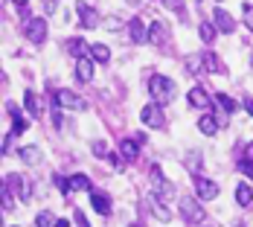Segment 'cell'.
<instances>
[{
	"mask_svg": "<svg viewBox=\"0 0 253 227\" xmlns=\"http://www.w3.org/2000/svg\"><path fill=\"white\" fill-rule=\"evenodd\" d=\"M128 227H140V225H128Z\"/></svg>",
	"mask_w": 253,
	"mask_h": 227,
	"instance_id": "obj_48",
	"label": "cell"
},
{
	"mask_svg": "<svg viewBox=\"0 0 253 227\" xmlns=\"http://www.w3.org/2000/svg\"><path fill=\"white\" fill-rule=\"evenodd\" d=\"M215 108H218L215 117H218V123H221V128H224L227 126V117L239 108V102L233 99V96H227V93H218V96H215Z\"/></svg>",
	"mask_w": 253,
	"mask_h": 227,
	"instance_id": "obj_9",
	"label": "cell"
},
{
	"mask_svg": "<svg viewBox=\"0 0 253 227\" xmlns=\"http://www.w3.org/2000/svg\"><path fill=\"white\" fill-rule=\"evenodd\" d=\"M192 186H195V198H201V201H212L221 192L215 181H210V178H204V175H192Z\"/></svg>",
	"mask_w": 253,
	"mask_h": 227,
	"instance_id": "obj_3",
	"label": "cell"
},
{
	"mask_svg": "<svg viewBox=\"0 0 253 227\" xmlns=\"http://www.w3.org/2000/svg\"><path fill=\"white\" fill-rule=\"evenodd\" d=\"M218 3H224V0H218Z\"/></svg>",
	"mask_w": 253,
	"mask_h": 227,
	"instance_id": "obj_49",
	"label": "cell"
},
{
	"mask_svg": "<svg viewBox=\"0 0 253 227\" xmlns=\"http://www.w3.org/2000/svg\"><path fill=\"white\" fill-rule=\"evenodd\" d=\"M186 99H189L192 108H210V105H212V99L207 96V91H204L201 85H198V88H192V91L186 93Z\"/></svg>",
	"mask_w": 253,
	"mask_h": 227,
	"instance_id": "obj_19",
	"label": "cell"
},
{
	"mask_svg": "<svg viewBox=\"0 0 253 227\" xmlns=\"http://www.w3.org/2000/svg\"><path fill=\"white\" fill-rule=\"evenodd\" d=\"M90 151H93V157H108V143H102V140H96V143L90 146Z\"/></svg>",
	"mask_w": 253,
	"mask_h": 227,
	"instance_id": "obj_34",
	"label": "cell"
},
{
	"mask_svg": "<svg viewBox=\"0 0 253 227\" xmlns=\"http://www.w3.org/2000/svg\"><path fill=\"white\" fill-rule=\"evenodd\" d=\"M120 154L126 157L128 163H131V160H137V157H140V140H137V137H134V140L126 137V140L120 143Z\"/></svg>",
	"mask_w": 253,
	"mask_h": 227,
	"instance_id": "obj_20",
	"label": "cell"
},
{
	"mask_svg": "<svg viewBox=\"0 0 253 227\" xmlns=\"http://www.w3.org/2000/svg\"><path fill=\"white\" fill-rule=\"evenodd\" d=\"M239 172L253 178V143H248V146H245V154L239 157Z\"/></svg>",
	"mask_w": 253,
	"mask_h": 227,
	"instance_id": "obj_21",
	"label": "cell"
},
{
	"mask_svg": "<svg viewBox=\"0 0 253 227\" xmlns=\"http://www.w3.org/2000/svg\"><path fill=\"white\" fill-rule=\"evenodd\" d=\"M55 9H58V6H55V0H44V12H47V15H52Z\"/></svg>",
	"mask_w": 253,
	"mask_h": 227,
	"instance_id": "obj_41",
	"label": "cell"
},
{
	"mask_svg": "<svg viewBox=\"0 0 253 227\" xmlns=\"http://www.w3.org/2000/svg\"><path fill=\"white\" fill-rule=\"evenodd\" d=\"M55 222H58V216H52L50 210H44V213L35 216V227H55Z\"/></svg>",
	"mask_w": 253,
	"mask_h": 227,
	"instance_id": "obj_28",
	"label": "cell"
},
{
	"mask_svg": "<svg viewBox=\"0 0 253 227\" xmlns=\"http://www.w3.org/2000/svg\"><path fill=\"white\" fill-rule=\"evenodd\" d=\"M201 61H204V70H207V73H215V76L224 73V64H221V58H218L212 50H204V52H201Z\"/></svg>",
	"mask_w": 253,
	"mask_h": 227,
	"instance_id": "obj_16",
	"label": "cell"
},
{
	"mask_svg": "<svg viewBox=\"0 0 253 227\" xmlns=\"http://www.w3.org/2000/svg\"><path fill=\"white\" fill-rule=\"evenodd\" d=\"M12 3H15V6H21V9H26V3H29V0H12Z\"/></svg>",
	"mask_w": 253,
	"mask_h": 227,
	"instance_id": "obj_44",
	"label": "cell"
},
{
	"mask_svg": "<svg viewBox=\"0 0 253 227\" xmlns=\"http://www.w3.org/2000/svg\"><path fill=\"white\" fill-rule=\"evenodd\" d=\"M90 204H93V210L99 213V216H111V198L99 192V189H90Z\"/></svg>",
	"mask_w": 253,
	"mask_h": 227,
	"instance_id": "obj_17",
	"label": "cell"
},
{
	"mask_svg": "<svg viewBox=\"0 0 253 227\" xmlns=\"http://www.w3.org/2000/svg\"><path fill=\"white\" fill-rule=\"evenodd\" d=\"M186 70H189V73H201L204 61H201V58H186Z\"/></svg>",
	"mask_w": 253,
	"mask_h": 227,
	"instance_id": "obj_35",
	"label": "cell"
},
{
	"mask_svg": "<svg viewBox=\"0 0 253 227\" xmlns=\"http://www.w3.org/2000/svg\"><path fill=\"white\" fill-rule=\"evenodd\" d=\"M126 29H128V35H131L134 44H146V41H149V29H146V24H143L140 18H131L126 24Z\"/></svg>",
	"mask_w": 253,
	"mask_h": 227,
	"instance_id": "obj_10",
	"label": "cell"
},
{
	"mask_svg": "<svg viewBox=\"0 0 253 227\" xmlns=\"http://www.w3.org/2000/svg\"><path fill=\"white\" fill-rule=\"evenodd\" d=\"M12 137H15V134H6V137H3V154H9V146H12Z\"/></svg>",
	"mask_w": 253,
	"mask_h": 227,
	"instance_id": "obj_40",
	"label": "cell"
},
{
	"mask_svg": "<svg viewBox=\"0 0 253 227\" xmlns=\"http://www.w3.org/2000/svg\"><path fill=\"white\" fill-rule=\"evenodd\" d=\"M73 216H76V227H90V225H87V216H84L82 210H76Z\"/></svg>",
	"mask_w": 253,
	"mask_h": 227,
	"instance_id": "obj_37",
	"label": "cell"
},
{
	"mask_svg": "<svg viewBox=\"0 0 253 227\" xmlns=\"http://www.w3.org/2000/svg\"><path fill=\"white\" fill-rule=\"evenodd\" d=\"M90 58H93L96 64H108V61H111V47H105V44H93V47H90Z\"/></svg>",
	"mask_w": 253,
	"mask_h": 227,
	"instance_id": "obj_26",
	"label": "cell"
},
{
	"mask_svg": "<svg viewBox=\"0 0 253 227\" xmlns=\"http://www.w3.org/2000/svg\"><path fill=\"white\" fill-rule=\"evenodd\" d=\"M152 192L157 201H172L175 198V181H169V178H163V172H160V166L154 163L152 166Z\"/></svg>",
	"mask_w": 253,
	"mask_h": 227,
	"instance_id": "obj_2",
	"label": "cell"
},
{
	"mask_svg": "<svg viewBox=\"0 0 253 227\" xmlns=\"http://www.w3.org/2000/svg\"><path fill=\"white\" fill-rule=\"evenodd\" d=\"M24 108H26V114H29L32 120L41 114V102H38V96H35V91H26L24 93Z\"/></svg>",
	"mask_w": 253,
	"mask_h": 227,
	"instance_id": "obj_23",
	"label": "cell"
},
{
	"mask_svg": "<svg viewBox=\"0 0 253 227\" xmlns=\"http://www.w3.org/2000/svg\"><path fill=\"white\" fill-rule=\"evenodd\" d=\"M233 227H248V225H245V222H236V225H233Z\"/></svg>",
	"mask_w": 253,
	"mask_h": 227,
	"instance_id": "obj_46",
	"label": "cell"
},
{
	"mask_svg": "<svg viewBox=\"0 0 253 227\" xmlns=\"http://www.w3.org/2000/svg\"><path fill=\"white\" fill-rule=\"evenodd\" d=\"M93 58L90 55H84V58H76V79L79 82H90L93 79Z\"/></svg>",
	"mask_w": 253,
	"mask_h": 227,
	"instance_id": "obj_15",
	"label": "cell"
},
{
	"mask_svg": "<svg viewBox=\"0 0 253 227\" xmlns=\"http://www.w3.org/2000/svg\"><path fill=\"white\" fill-rule=\"evenodd\" d=\"M236 204H239V207H251L253 204V189L248 183H239V186H236Z\"/></svg>",
	"mask_w": 253,
	"mask_h": 227,
	"instance_id": "obj_25",
	"label": "cell"
},
{
	"mask_svg": "<svg viewBox=\"0 0 253 227\" xmlns=\"http://www.w3.org/2000/svg\"><path fill=\"white\" fill-rule=\"evenodd\" d=\"M12 207H15V201H12V198H9V186H6V183H3V210H6V213H9V210H12Z\"/></svg>",
	"mask_w": 253,
	"mask_h": 227,
	"instance_id": "obj_36",
	"label": "cell"
},
{
	"mask_svg": "<svg viewBox=\"0 0 253 227\" xmlns=\"http://www.w3.org/2000/svg\"><path fill=\"white\" fill-rule=\"evenodd\" d=\"M242 105H245V111L253 117V99H251V96H245V102H242Z\"/></svg>",
	"mask_w": 253,
	"mask_h": 227,
	"instance_id": "obj_42",
	"label": "cell"
},
{
	"mask_svg": "<svg viewBox=\"0 0 253 227\" xmlns=\"http://www.w3.org/2000/svg\"><path fill=\"white\" fill-rule=\"evenodd\" d=\"M152 207H154V216H157V222H169V219H172V213L166 210V204L157 201L154 195H152Z\"/></svg>",
	"mask_w": 253,
	"mask_h": 227,
	"instance_id": "obj_29",
	"label": "cell"
},
{
	"mask_svg": "<svg viewBox=\"0 0 253 227\" xmlns=\"http://www.w3.org/2000/svg\"><path fill=\"white\" fill-rule=\"evenodd\" d=\"M140 123H143L146 128H163V126H166V114H163V105H157V102L146 105V108L140 111Z\"/></svg>",
	"mask_w": 253,
	"mask_h": 227,
	"instance_id": "obj_4",
	"label": "cell"
},
{
	"mask_svg": "<svg viewBox=\"0 0 253 227\" xmlns=\"http://www.w3.org/2000/svg\"><path fill=\"white\" fill-rule=\"evenodd\" d=\"M149 93H152V99L157 102V105H169V102L175 99V93H177V85L169 79V76L154 73L152 79H149Z\"/></svg>",
	"mask_w": 253,
	"mask_h": 227,
	"instance_id": "obj_1",
	"label": "cell"
},
{
	"mask_svg": "<svg viewBox=\"0 0 253 227\" xmlns=\"http://www.w3.org/2000/svg\"><path fill=\"white\" fill-rule=\"evenodd\" d=\"M21 160H24L26 166L41 163V149H38V146H21Z\"/></svg>",
	"mask_w": 253,
	"mask_h": 227,
	"instance_id": "obj_24",
	"label": "cell"
},
{
	"mask_svg": "<svg viewBox=\"0 0 253 227\" xmlns=\"http://www.w3.org/2000/svg\"><path fill=\"white\" fill-rule=\"evenodd\" d=\"M52 99L58 102L61 108H70V111H84V102L82 96H76L73 91H67V88H58L55 93H52Z\"/></svg>",
	"mask_w": 253,
	"mask_h": 227,
	"instance_id": "obj_8",
	"label": "cell"
},
{
	"mask_svg": "<svg viewBox=\"0 0 253 227\" xmlns=\"http://www.w3.org/2000/svg\"><path fill=\"white\" fill-rule=\"evenodd\" d=\"M52 183H55V186L61 189V195H73V183H70L67 178H61V175H58V172L52 175Z\"/></svg>",
	"mask_w": 253,
	"mask_h": 227,
	"instance_id": "obj_30",
	"label": "cell"
},
{
	"mask_svg": "<svg viewBox=\"0 0 253 227\" xmlns=\"http://www.w3.org/2000/svg\"><path fill=\"white\" fill-rule=\"evenodd\" d=\"M70 183H73V192H82V189H84V192H90V189H93V186H90V178L82 175V172L70 178Z\"/></svg>",
	"mask_w": 253,
	"mask_h": 227,
	"instance_id": "obj_27",
	"label": "cell"
},
{
	"mask_svg": "<svg viewBox=\"0 0 253 227\" xmlns=\"http://www.w3.org/2000/svg\"><path fill=\"white\" fill-rule=\"evenodd\" d=\"M212 21H215V26L224 32V35H230V32H236V21L230 18L227 12L221 9V6H215V12H212Z\"/></svg>",
	"mask_w": 253,
	"mask_h": 227,
	"instance_id": "obj_13",
	"label": "cell"
},
{
	"mask_svg": "<svg viewBox=\"0 0 253 227\" xmlns=\"http://www.w3.org/2000/svg\"><path fill=\"white\" fill-rule=\"evenodd\" d=\"M242 21H245V29L253 32V3H242Z\"/></svg>",
	"mask_w": 253,
	"mask_h": 227,
	"instance_id": "obj_31",
	"label": "cell"
},
{
	"mask_svg": "<svg viewBox=\"0 0 253 227\" xmlns=\"http://www.w3.org/2000/svg\"><path fill=\"white\" fill-rule=\"evenodd\" d=\"M90 47H93V44H87V41H82V38H67V41H64V50H67V55H73V58L90 55Z\"/></svg>",
	"mask_w": 253,
	"mask_h": 227,
	"instance_id": "obj_11",
	"label": "cell"
},
{
	"mask_svg": "<svg viewBox=\"0 0 253 227\" xmlns=\"http://www.w3.org/2000/svg\"><path fill=\"white\" fill-rule=\"evenodd\" d=\"M218 128H221V123H218V117H212V114H204L201 120H198V131L207 134V137H215Z\"/></svg>",
	"mask_w": 253,
	"mask_h": 227,
	"instance_id": "obj_18",
	"label": "cell"
},
{
	"mask_svg": "<svg viewBox=\"0 0 253 227\" xmlns=\"http://www.w3.org/2000/svg\"><path fill=\"white\" fill-rule=\"evenodd\" d=\"M251 67H253V50H251Z\"/></svg>",
	"mask_w": 253,
	"mask_h": 227,
	"instance_id": "obj_47",
	"label": "cell"
},
{
	"mask_svg": "<svg viewBox=\"0 0 253 227\" xmlns=\"http://www.w3.org/2000/svg\"><path fill=\"white\" fill-rule=\"evenodd\" d=\"M24 32L32 44H44L47 41V21L44 18H26Z\"/></svg>",
	"mask_w": 253,
	"mask_h": 227,
	"instance_id": "obj_6",
	"label": "cell"
},
{
	"mask_svg": "<svg viewBox=\"0 0 253 227\" xmlns=\"http://www.w3.org/2000/svg\"><path fill=\"white\" fill-rule=\"evenodd\" d=\"M55 227H70V222H67V219H58V222H55Z\"/></svg>",
	"mask_w": 253,
	"mask_h": 227,
	"instance_id": "obj_43",
	"label": "cell"
},
{
	"mask_svg": "<svg viewBox=\"0 0 253 227\" xmlns=\"http://www.w3.org/2000/svg\"><path fill=\"white\" fill-rule=\"evenodd\" d=\"M186 163H189V172H195V163H201V154H195V151H192Z\"/></svg>",
	"mask_w": 253,
	"mask_h": 227,
	"instance_id": "obj_39",
	"label": "cell"
},
{
	"mask_svg": "<svg viewBox=\"0 0 253 227\" xmlns=\"http://www.w3.org/2000/svg\"><path fill=\"white\" fill-rule=\"evenodd\" d=\"M76 15H79V21H82V29H96V26L102 24L99 12H96L93 6H87V3H82V0L76 3Z\"/></svg>",
	"mask_w": 253,
	"mask_h": 227,
	"instance_id": "obj_7",
	"label": "cell"
},
{
	"mask_svg": "<svg viewBox=\"0 0 253 227\" xmlns=\"http://www.w3.org/2000/svg\"><path fill=\"white\" fill-rule=\"evenodd\" d=\"M198 201H201V198H189V195L180 198V216H183L186 222H192V225H198V222L207 219V213H204V207Z\"/></svg>",
	"mask_w": 253,
	"mask_h": 227,
	"instance_id": "obj_5",
	"label": "cell"
},
{
	"mask_svg": "<svg viewBox=\"0 0 253 227\" xmlns=\"http://www.w3.org/2000/svg\"><path fill=\"white\" fill-rule=\"evenodd\" d=\"M6 111H9V117H12V134H24L26 128H29V123H26V117L12 105V102H6Z\"/></svg>",
	"mask_w": 253,
	"mask_h": 227,
	"instance_id": "obj_14",
	"label": "cell"
},
{
	"mask_svg": "<svg viewBox=\"0 0 253 227\" xmlns=\"http://www.w3.org/2000/svg\"><path fill=\"white\" fill-rule=\"evenodd\" d=\"M128 6H137V3H140V0H126Z\"/></svg>",
	"mask_w": 253,
	"mask_h": 227,
	"instance_id": "obj_45",
	"label": "cell"
},
{
	"mask_svg": "<svg viewBox=\"0 0 253 227\" xmlns=\"http://www.w3.org/2000/svg\"><path fill=\"white\" fill-rule=\"evenodd\" d=\"M61 123H64V117H61V105L52 99V126L55 128H61Z\"/></svg>",
	"mask_w": 253,
	"mask_h": 227,
	"instance_id": "obj_33",
	"label": "cell"
},
{
	"mask_svg": "<svg viewBox=\"0 0 253 227\" xmlns=\"http://www.w3.org/2000/svg\"><path fill=\"white\" fill-rule=\"evenodd\" d=\"M149 41L163 47L169 41V26L163 24V21H152V26H149Z\"/></svg>",
	"mask_w": 253,
	"mask_h": 227,
	"instance_id": "obj_12",
	"label": "cell"
},
{
	"mask_svg": "<svg viewBox=\"0 0 253 227\" xmlns=\"http://www.w3.org/2000/svg\"><path fill=\"white\" fill-rule=\"evenodd\" d=\"M105 26H111V32H117V29L123 26V21H120V18H105Z\"/></svg>",
	"mask_w": 253,
	"mask_h": 227,
	"instance_id": "obj_38",
	"label": "cell"
},
{
	"mask_svg": "<svg viewBox=\"0 0 253 227\" xmlns=\"http://www.w3.org/2000/svg\"><path fill=\"white\" fill-rule=\"evenodd\" d=\"M198 35H201L204 44H212V41H215V35H218V26H215V21H201V26H198Z\"/></svg>",
	"mask_w": 253,
	"mask_h": 227,
	"instance_id": "obj_22",
	"label": "cell"
},
{
	"mask_svg": "<svg viewBox=\"0 0 253 227\" xmlns=\"http://www.w3.org/2000/svg\"><path fill=\"white\" fill-rule=\"evenodd\" d=\"M163 6H166L169 12H175V15L180 18V21L186 18V12H183V3H180V0H163Z\"/></svg>",
	"mask_w": 253,
	"mask_h": 227,
	"instance_id": "obj_32",
	"label": "cell"
}]
</instances>
